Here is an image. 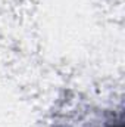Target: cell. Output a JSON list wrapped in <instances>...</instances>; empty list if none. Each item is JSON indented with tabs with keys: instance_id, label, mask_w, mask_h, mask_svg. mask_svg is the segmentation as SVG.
Masks as SVG:
<instances>
[{
	"instance_id": "cell-1",
	"label": "cell",
	"mask_w": 125,
	"mask_h": 127,
	"mask_svg": "<svg viewBox=\"0 0 125 127\" xmlns=\"http://www.w3.org/2000/svg\"><path fill=\"white\" fill-rule=\"evenodd\" d=\"M104 127H124V123H122L121 120H119V121H116V123H113V121H112V123L106 124Z\"/></svg>"
}]
</instances>
